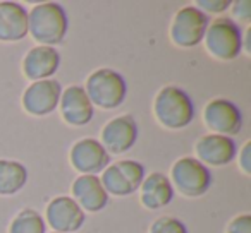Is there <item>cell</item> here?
I'll list each match as a JSON object with an SVG mask.
<instances>
[{"label":"cell","mask_w":251,"mask_h":233,"mask_svg":"<svg viewBox=\"0 0 251 233\" xmlns=\"http://www.w3.org/2000/svg\"><path fill=\"white\" fill-rule=\"evenodd\" d=\"M69 28L64 7L55 2H43L28 12V33L43 46L59 45Z\"/></svg>","instance_id":"1"},{"label":"cell","mask_w":251,"mask_h":233,"mask_svg":"<svg viewBox=\"0 0 251 233\" xmlns=\"http://www.w3.org/2000/svg\"><path fill=\"white\" fill-rule=\"evenodd\" d=\"M153 111L165 129H184L195 119V105L182 87L165 86L155 96Z\"/></svg>","instance_id":"2"},{"label":"cell","mask_w":251,"mask_h":233,"mask_svg":"<svg viewBox=\"0 0 251 233\" xmlns=\"http://www.w3.org/2000/svg\"><path fill=\"white\" fill-rule=\"evenodd\" d=\"M84 91L91 105H97L101 110H114L124 103L127 96V84L124 77L115 70L98 69L90 74Z\"/></svg>","instance_id":"3"},{"label":"cell","mask_w":251,"mask_h":233,"mask_svg":"<svg viewBox=\"0 0 251 233\" xmlns=\"http://www.w3.org/2000/svg\"><path fill=\"white\" fill-rule=\"evenodd\" d=\"M243 31L239 24L229 18H219L210 21L203 36L206 50L217 60H234L243 50Z\"/></svg>","instance_id":"4"},{"label":"cell","mask_w":251,"mask_h":233,"mask_svg":"<svg viewBox=\"0 0 251 233\" xmlns=\"http://www.w3.org/2000/svg\"><path fill=\"white\" fill-rule=\"evenodd\" d=\"M171 184L186 197H200L212 185V173L196 158H179L171 170Z\"/></svg>","instance_id":"5"},{"label":"cell","mask_w":251,"mask_h":233,"mask_svg":"<svg viewBox=\"0 0 251 233\" xmlns=\"http://www.w3.org/2000/svg\"><path fill=\"white\" fill-rule=\"evenodd\" d=\"M210 24L208 16L195 5H186L176 12L171 24V40L179 48H193L203 42Z\"/></svg>","instance_id":"6"},{"label":"cell","mask_w":251,"mask_h":233,"mask_svg":"<svg viewBox=\"0 0 251 233\" xmlns=\"http://www.w3.org/2000/svg\"><path fill=\"white\" fill-rule=\"evenodd\" d=\"M145 180V167L134 160H122L110 165L101 173V187L107 194L124 197L140 189Z\"/></svg>","instance_id":"7"},{"label":"cell","mask_w":251,"mask_h":233,"mask_svg":"<svg viewBox=\"0 0 251 233\" xmlns=\"http://www.w3.org/2000/svg\"><path fill=\"white\" fill-rule=\"evenodd\" d=\"M203 120L213 134L227 137L237 134L243 127V115L237 105L224 98H215L206 105L203 110Z\"/></svg>","instance_id":"8"},{"label":"cell","mask_w":251,"mask_h":233,"mask_svg":"<svg viewBox=\"0 0 251 233\" xmlns=\"http://www.w3.org/2000/svg\"><path fill=\"white\" fill-rule=\"evenodd\" d=\"M62 86L55 79H43L31 83L23 93V108L29 115L45 117L59 106Z\"/></svg>","instance_id":"9"},{"label":"cell","mask_w":251,"mask_h":233,"mask_svg":"<svg viewBox=\"0 0 251 233\" xmlns=\"http://www.w3.org/2000/svg\"><path fill=\"white\" fill-rule=\"evenodd\" d=\"M45 218L55 233H74L84 225L86 214L73 197L59 195L49 202Z\"/></svg>","instance_id":"10"},{"label":"cell","mask_w":251,"mask_h":233,"mask_svg":"<svg viewBox=\"0 0 251 233\" xmlns=\"http://www.w3.org/2000/svg\"><path fill=\"white\" fill-rule=\"evenodd\" d=\"M138 139V124L131 115H119L101 129V146L107 153L122 154L129 151Z\"/></svg>","instance_id":"11"},{"label":"cell","mask_w":251,"mask_h":233,"mask_svg":"<svg viewBox=\"0 0 251 233\" xmlns=\"http://www.w3.org/2000/svg\"><path fill=\"white\" fill-rule=\"evenodd\" d=\"M71 165L81 175H95L98 171L105 170V167L110 161L107 149L100 144V141L93 137L77 141L71 149Z\"/></svg>","instance_id":"12"},{"label":"cell","mask_w":251,"mask_h":233,"mask_svg":"<svg viewBox=\"0 0 251 233\" xmlns=\"http://www.w3.org/2000/svg\"><path fill=\"white\" fill-rule=\"evenodd\" d=\"M195 153L200 163L210 165V167H224L229 165L236 158L237 148L232 137L219 136V134H208L196 141Z\"/></svg>","instance_id":"13"},{"label":"cell","mask_w":251,"mask_h":233,"mask_svg":"<svg viewBox=\"0 0 251 233\" xmlns=\"http://www.w3.org/2000/svg\"><path fill=\"white\" fill-rule=\"evenodd\" d=\"M60 115L69 126L83 127L93 119V105L83 86H69L59 100Z\"/></svg>","instance_id":"14"},{"label":"cell","mask_w":251,"mask_h":233,"mask_svg":"<svg viewBox=\"0 0 251 233\" xmlns=\"http://www.w3.org/2000/svg\"><path fill=\"white\" fill-rule=\"evenodd\" d=\"M60 67V53L53 46H35L23 60V72L29 81H43L52 77Z\"/></svg>","instance_id":"15"},{"label":"cell","mask_w":251,"mask_h":233,"mask_svg":"<svg viewBox=\"0 0 251 233\" xmlns=\"http://www.w3.org/2000/svg\"><path fill=\"white\" fill-rule=\"evenodd\" d=\"M73 199L83 211L98 212L108 202V194L97 175H79L73 182Z\"/></svg>","instance_id":"16"},{"label":"cell","mask_w":251,"mask_h":233,"mask_svg":"<svg viewBox=\"0 0 251 233\" xmlns=\"http://www.w3.org/2000/svg\"><path fill=\"white\" fill-rule=\"evenodd\" d=\"M28 36V11L18 2H0V42H19Z\"/></svg>","instance_id":"17"},{"label":"cell","mask_w":251,"mask_h":233,"mask_svg":"<svg viewBox=\"0 0 251 233\" xmlns=\"http://www.w3.org/2000/svg\"><path fill=\"white\" fill-rule=\"evenodd\" d=\"M141 204L147 209H160L171 204L174 199V187L167 175L150 173L141 182Z\"/></svg>","instance_id":"18"},{"label":"cell","mask_w":251,"mask_h":233,"mask_svg":"<svg viewBox=\"0 0 251 233\" xmlns=\"http://www.w3.org/2000/svg\"><path fill=\"white\" fill-rule=\"evenodd\" d=\"M28 182V170L14 160H0V195H12Z\"/></svg>","instance_id":"19"},{"label":"cell","mask_w":251,"mask_h":233,"mask_svg":"<svg viewBox=\"0 0 251 233\" xmlns=\"http://www.w3.org/2000/svg\"><path fill=\"white\" fill-rule=\"evenodd\" d=\"M9 233H45V219L35 209H23L12 219Z\"/></svg>","instance_id":"20"},{"label":"cell","mask_w":251,"mask_h":233,"mask_svg":"<svg viewBox=\"0 0 251 233\" xmlns=\"http://www.w3.org/2000/svg\"><path fill=\"white\" fill-rule=\"evenodd\" d=\"M150 233H188L186 225L174 216H162L150 226Z\"/></svg>","instance_id":"21"},{"label":"cell","mask_w":251,"mask_h":233,"mask_svg":"<svg viewBox=\"0 0 251 233\" xmlns=\"http://www.w3.org/2000/svg\"><path fill=\"white\" fill-rule=\"evenodd\" d=\"M227 233H251V216L250 214L236 216L227 225Z\"/></svg>","instance_id":"22"},{"label":"cell","mask_w":251,"mask_h":233,"mask_svg":"<svg viewBox=\"0 0 251 233\" xmlns=\"http://www.w3.org/2000/svg\"><path fill=\"white\" fill-rule=\"evenodd\" d=\"M196 7L200 11L205 9L206 12H224L230 7V2L229 0H198Z\"/></svg>","instance_id":"23"},{"label":"cell","mask_w":251,"mask_h":233,"mask_svg":"<svg viewBox=\"0 0 251 233\" xmlns=\"http://www.w3.org/2000/svg\"><path fill=\"white\" fill-rule=\"evenodd\" d=\"M232 5V14L234 18H237V21L250 22L251 21V4L248 0H239V2H234Z\"/></svg>","instance_id":"24"},{"label":"cell","mask_w":251,"mask_h":233,"mask_svg":"<svg viewBox=\"0 0 251 233\" xmlns=\"http://www.w3.org/2000/svg\"><path fill=\"white\" fill-rule=\"evenodd\" d=\"M239 168L244 175H251V141H246L239 153Z\"/></svg>","instance_id":"25"},{"label":"cell","mask_w":251,"mask_h":233,"mask_svg":"<svg viewBox=\"0 0 251 233\" xmlns=\"http://www.w3.org/2000/svg\"><path fill=\"white\" fill-rule=\"evenodd\" d=\"M52 233H55V232H52Z\"/></svg>","instance_id":"26"}]
</instances>
